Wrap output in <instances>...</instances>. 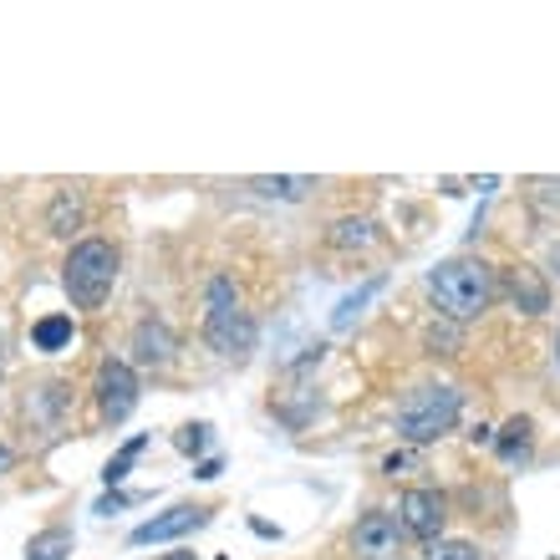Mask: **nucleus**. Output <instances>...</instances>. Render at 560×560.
Instances as JSON below:
<instances>
[{"instance_id": "nucleus-11", "label": "nucleus", "mask_w": 560, "mask_h": 560, "mask_svg": "<svg viewBox=\"0 0 560 560\" xmlns=\"http://www.w3.org/2000/svg\"><path fill=\"white\" fill-rule=\"evenodd\" d=\"M72 556V530H42L26 540V560H67Z\"/></svg>"}, {"instance_id": "nucleus-22", "label": "nucleus", "mask_w": 560, "mask_h": 560, "mask_svg": "<svg viewBox=\"0 0 560 560\" xmlns=\"http://www.w3.org/2000/svg\"><path fill=\"white\" fill-rule=\"evenodd\" d=\"M143 494H107V500H97V515H113V510H122V504H138Z\"/></svg>"}, {"instance_id": "nucleus-16", "label": "nucleus", "mask_w": 560, "mask_h": 560, "mask_svg": "<svg viewBox=\"0 0 560 560\" xmlns=\"http://www.w3.org/2000/svg\"><path fill=\"white\" fill-rule=\"evenodd\" d=\"M372 224L368 220H341L337 230H331V245H337V250H368L372 245Z\"/></svg>"}, {"instance_id": "nucleus-18", "label": "nucleus", "mask_w": 560, "mask_h": 560, "mask_svg": "<svg viewBox=\"0 0 560 560\" xmlns=\"http://www.w3.org/2000/svg\"><path fill=\"white\" fill-rule=\"evenodd\" d=\"M77 220H82V205H77L72 194H57V205H51V235H72Z\"/></svg>"}, {"instance_id": "nucleus-7", "label": "nucleus", "mask_w": 560, "mask_h": 560, "mask_svg": "<svg viewBox=\"0 0 560 560\" xmlns=\"http://www.w3.org/2000/svg\"><path fill=\"white\" fill-rule=\"evenodd\" d=\"M352 550H357V560H398L402 556V525L393 515H383V510H372V515L357 520Z\"/></svg>"}, {"instance_id": "nucleus-15", "label": "nucleus", "mask_w": 560, "mask_h": 560, "mask_svg": "<svg viewBox=\"0 0 560 560\" xmlns=\"http://www.w3.org/2000/svg\"><path fill=\"white\" fill-rule=\"evenodd\" d=\"M250 189L266 199H306L316 189V178H250Z\"/></svg>"}, {"instance_id": "nucleus-21", "label": "nucleus", "mask_w": 560, "mask_h": 560, "mask_svg": "<svg viewBox=\"0 0 560 560\" xmlns=\"http://www.w3.org/2000/svg\"><path fill=\"white\" fill-rule=\"evenodd\" d=\"M418 469V448H393V454L383 458V474H393V479H398V474H413Z\"/></svg>"}, {"instance_id": "nucleus-9", "label": "nucleus", "mask_w": 560, "mask_h": 560, "mask_svg": "<svg viewBox=\"0 0 560 560\" xmlns=\"http://www.w3.org/2000/svg\"><path fill=\"white\" fill-rule=\"evenodd\" d=\"M510 295H515V306L525 311V316L550 311V285L540 280V270L535 266H510Z\"/></svg>"}, {"instance_id": "nucleus-14", "label": "nucleus", "mask_w": 560, "mask_h": 560, "mask_svg": "<svg viewBox=\"0 0 560 560\" xmlns=\"http://www.w3.org/2000/svg\"><path fill=\"white\" fill-rule=\"evenodd\" d=\"M31 341H36V352H61V347L72 341V316H46V322H36Z\"/></svg>"}, {"instance_id": "nucleus-23", "label": "nucleus", "mask_w": 560, "mask_h": 560, "mask_svg": "<svg viewBox=\"0 0 560 560\" xmlns=\"http://www.w3.org/2000/svg\"><path fill=\"white\" fill-rule=\"evenodd\" d=\"M220 474H224V464H220V458H205V464L194 469V479H220Z\"/></svg>"}, {"instance_id": "nucleus-26", "label": "nucleus", "mask_w": 560, "mask_h": 560, "mask_svg": "<svg viewBox=\"0 0 560 560\" xmlns=\"http://www.w3.org/2000/svg\"><path fill=\"white\" fill-rule=\"evenodd\" d=\"M556 362H560V337H556Z\"/></svg>"}, {"instance_id": "nucleus-1", "label": "nucleus", "mask_w": 560, "mask_h": 560, "mask_svg": "<svg viewBox=\"0 0 560 560\" xmlns=\"http://www.w3.org/2000/svg\"><path fill=\"white\" fill-rule=\"evenodd\" d=\"M428 295H433V306H439L448 322H474V316L489 311V301H494V270H489L485 260H469V255L439 260V266L428 270Z\"/></svg>"}, {"instance_id": "nucleus-2", "label": "nucleus", "mask_w": 560, "mask_h": 560, "mask_svg": "<svg viewBox=\"0 0 560 560\" xmlns=\"http://www.w3.org/2000/svg\"><path fill=\"white\" fill-rule=\"evenodd\" d=\"M458 408H464L458 387H448V383L413 387L398 408V439L408 443V448H423V443L443 439V433L458 423Z\"/></svg>"}, {"instance_id": "nucleus-10", "label": "nucleus", "mask_w": 560, "mask_h": 560, "mask_svg": "<svg viewBox=\"0 0 560 560\" xmlns=\"http://www.w3.org/2000/svg\"><path fill=\"white\" fill-rule=\"evenodd\" d=\"M174 331L163 322H143L133 331V352H138V362H148V368H163V362H174Z\"/></svg>"}, {"instance_id": "nucleus-8", "label": "nucleus", "mask_w": 560, "mask_h": 560, "mask_svg": "<svg viewBox=\"0 0 560 560\" xmlns=\"http://www.w3.org/2000/svg\"><path fill=\"white\" fill-rule=\"evenodd\" d=\"M199 525H209V510L205 504H174V510H163V515L143 520L133 530V546H159V540H178V535L199 530Z\"/></svg>"}, {"instance_id": "nucleus-24", "label": "nucleus", "mask_w": 560, "mask_h": 560, "mask_svg": "<svg viewBox=\"0 0 560 560\" xmlns=\"http://www.w3.org/2000/svg\"><path fill=\"white\" fill-rule=\"evenodd\" d=\"M11 469H15V454L5 448V443H0V474H11Z\"/></svg>"}, {"instance_id": "nucleus-6", "label": "nucleus", "mask_w": 560, "mask_h": 560, "mask_svg": "<svg viewBox=\"0 0 560 560\" xmlns=\"http://www.w3.org/2000/svg\"><path fill=\"white\" fill-rule=\"evenodd\" d=\"M443 520H448V504H443L439 489H408L398 504V525L402 535H413V540H439Z\"/></svg>"}, {"instance_id": "nucleus-20", "label": "nucleus", "mask_w": 560, "mask_h": 560, "mask_svg": "<svg viewBox=\"0 0 560 560\" xmlns=\"http://www.w3.org/2000/svg\"><path fill=\"white\" fill-rule=\"evenodd\" d=\"M428 560H479V550H474L469 540H433Z\"/></svg>"}, {"instance_id": "nucleus-5", "label": "nucleus", "mask_w": 560, "mask_h": 560, "mask_svg": "<svg viewBox=\"0 0 560 560\" xmlns=\"http://www.w3.org/2000/svg\"><path fill=\"white\" fill-rule=\"evenodd\" d=\"M97 408H103L107 423H122L138 408V372L128 362H103L97 368Z\"/></svg>"}, {"instance_id": "nucleus-19", "label": "nucleus", "mask_w": 560, "mask_h": 560, "mask_svg": "<svg viewBox=\"0 0 560 560\" xmlns=\"http://www.w3.org/2000/svg\"><path fill=\"white\" fill-rule=\"evenodd\" d=\"M178 454H189V458H199L209 448V443H214V428L209 423H189V428H178Z\"/></svg>"}, {"instance_id": "nucleus-4", "label": "nucleus", "mask_w": 560, "mask_h": 560, "mask_svg": "<svg viewBox=\"0 0 560 560\" xmlns=\"http://www.w3.org/2000/svg\"><path fill=\"white\" fill-rule=\"evenodd\" d=\"M255 322L240 311V295L230 280H209V316H205V341L214 347V352L224 357V362H245V357L255 352Z\"/></svg>"}, {"instance_id": "nucleus-12", "label": "nucleus", "mask_w": 560, "mask_h": 560, "mask_svg": "<svg viewBox=\"0 0 560 560\" xmlns=\"http://www.w3.org/2000/svg\"><path fill=\"white\" fill-rule=\"evenodd\" d=\"M530 439H535L530 418H510V423H504V439H494V443H500V458H504V464L525 458V454H530Z\"/></svg>"}, {"instance_id": "nucleus-3", "label": "nucleus", "mask_w": 560, "mask_h": 560, "mask_svg": "<svg viewBox=\"0 0 560 560\" xmlns=\"http://www.w3.org/2000/svg\"><path fill=\"white\" fill-rule=\"evenodd\" d=\"M113 280H118V250L107 240H82L72 245L67 266H61V285L72 295V306L97 311L113 295Z\"/></svg>"}, {"instance_id": "nucleus-25", "label": "nucleus", "mask_w": 560, "mask_h": 560, "mask_svg": "<svg viewBox=\"0 0 560 560\" xmlns=\"http://www.w3.org/2000/svg\"><path fill=\"white\" fill-rule=\"evenodd\" d=\"M159 560H194L189 550H174V556H159Z\"/></svg>"}, {"instance_id": "nucleus-13", "label": "nucleus", "mask_w": 560, "mask_h": 560, "mask_svg": "<svg viewBox=\"0 0 560 560\" xmlns=\"http://www.w3.org/2000/svg\"><path fill=\"white\" fill-rule=\"evenodd\" d=\"M377 291H383V276H372L368 285H362V291L341 295V301H337V311H331V326H337V331H347V326L357 322V311L368 306V301H372V295H377Z\"/></svg>"}, {"instance_id": "nucleus-17", "label": "nucleus", "mask_w": 560, "mask_h": 560, "mask_svg": "<svg viewBox=\"0 0 560 560\" xmlns=\"http://www.w3.org/2000/svg\"><path fill=\"white\" fill-rule=\"evenodd\" d=\"M143 448H148V439H143V433H138V439H128V443H122V454H118V458H113V464H107V469H103V479H107V485H122V479H128V469H133V464H138V454H143Z\"/></svg>"}]
</instances>
